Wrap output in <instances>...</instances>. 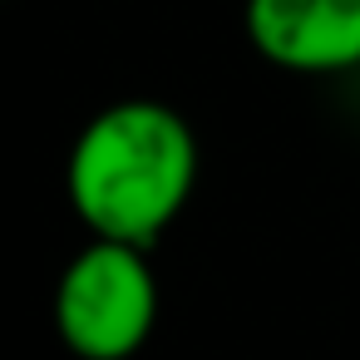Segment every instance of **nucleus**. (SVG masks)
I'll return each instance as SVG.
<instances>
[{
    "label": "nucleus",
    "mask_w": 360,
    "mask_h": 360,
    "mask_svg": "<svg viewBox=\"0 0 360 360\" xmlns=\"http://www.w3.org/2000/svg\"><path fill=\"white\" fill-rule=\"evenodd\" d=\"M55 335L79 360H129L158 326V276L148 247L89 237L60 271L50 296Z\"/></svg>",
    "instance_id": "nucleus-2"
},
{
    "label": "nucleus",
    "mask_w": 360,
    "mask_h": 360,
    "mask_svg": "<svg viewBox=\"0 0 360 360\" xmlns=\"http://www.w3.org/2000/svg\"><path fill=\"white\" fill-rule=\"evenodd\" d=\"M198 134L163 99H114L70 143L65 193L89 237L153 247L198 188Z\"/></svg>",
    "instance_id": "nucleus-1"
},
{
    "label": "nucleus",
    "mask_w": 360,
    "mask_h": 360,
    "mask_svg": "<svg viewBox=\"0 0 360 360\" xmlns=\"http://www.w3.org/2000/svg\"><path fill=\"white\" fill-rule=\"evenodd\" d=\"M247 45L286 75L360 70V0H247Z\"/></svg>",
    "instance_id": "nucleus-3"
}]
</instances>
